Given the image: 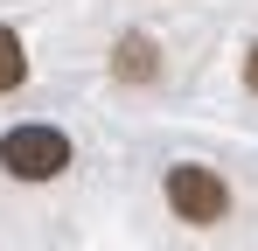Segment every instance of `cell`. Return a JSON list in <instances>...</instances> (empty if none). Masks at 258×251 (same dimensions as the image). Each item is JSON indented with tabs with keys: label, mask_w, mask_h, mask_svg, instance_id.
Listing matches in <instances>:
<instances>
[{
	"label": "cell",
	"mask_w": 258,
	"mask_h": 251,
	"mask_svg": "<svg viewBox=\"0 0 258 251\" xmlns=\"http://www.w3.org/2000/svg\"><path fill=\"white\" fill-rule=\"evenodd\" d=\"M161 189H168V209L181 223H223V216H230V189H223V174L203 167V161H174Z\"/></svg>",
	"instance_id": "6da1fadb"
},
{
	"label": "cell",
	"mask_w": 258,
	"mask_h": 251,
	"mask_svg": "<svg viewBox=\"0 0 258 251\" xmlns=\"http://www.w3.org/2000/svg\"><path fill=\"white\" fill-rule=\"evenodd\" d=\"M0 167H7L14 181H56V174L70 167V140H63L56 126H14V133L0 140Z\"/></svg>",
	"instance_id": "7a4b0ae2"
},
{
	"label": "cell",
	"mask_w": 258,
	"mask_h": 251,
	"mask_svg": "<svg viewBox=\"0 0 258 251\" xmlns=\"http://www.w3.org/2000/svg\"><path fill=\"white\" fill-rule=\"evenodd\" d=\"M112 70H119L126 84H147L154 70H161V56H154V42H147V35H126L119 49H112Z\"/></svg>",
	"instance_id": "3957f363"
},
{
	"label": "cell",
	"mask_w": 258,
	"mask_h": 251,
	"mask_svg": "<svg viewBox=\"0 0 258 251\" xmlns=\"http://www.w3.org/2000/svg\"><path fill=\"white\" fill-rule=\"evenodd\" d=\"M28 77V56H21V35L0 21V91H14V84Z\"/></svg>",
	"instance_id": "277c9868"
},
{
	"label": "cell",
	"mask_w": 258,
	"mask_h": 251,
	"mask_svg": "<svg viewBox=\"0 0 258 251\" xmlns=\"http://www.w3.org/2000/svg\"><path fill=\"white\" fill-rule=\"evenodd\" d=\"M244 84H251V91H258V49H251V56H244Z\"/></svg>",
	"instance_id": "5b68a950"
}]
</instances>
